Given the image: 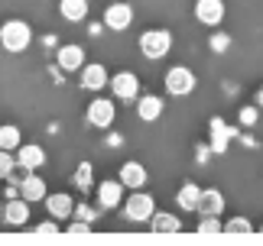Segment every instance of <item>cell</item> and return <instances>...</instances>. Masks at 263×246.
Masks as SVG:
<instances>
[{
	"mask_svg": "<svg viewBox=\"0 0 263 246\" xmlns=\"http://www.w3.org/2000/svg\"><path fill=\"white\" fill-rule=\"evenodd\" d=\"M130 23H134V7H130V4H110L104 10V26L114 29V33L130 29Z\"/></svg>",
	"mask_w": 263,
	"mask_h": 246,
	"instance_id": "8",
	"label": "cell"
},
{
	"mask_svg": "<svg viewBox=\"0 0 263 246\" xmlns=\"http://www.w3.org/2000/svg\"><path fill=\"white\" fill-rule=\"evenodd\" d=\"M163 85H166V91H169L173 97H189L192 91L198 88V78H195V71H192V68H185V65H173V68L166 71Z\"/></svg>",
	"mask_w": 263,
	"mask_h": 246,
	"instance_id": "4",
	"label": "cell"
},
{
	"mask_svg": "<svg viewBox=\"0 0 263 246\" xmlns=\"http://www.w3.org/2000/svg\"><path fill=\"white\" fill-rule=\"evenodd\" d=\"M88 123L91 127H98V130H107L110 123H114V117H117V110H114V100L110 97H95L88 104Z\"/></svg>",
	"mask_w": 263,
	"mask_h": 246,
	"instance_id": "5",
	"label": "cell"
},
{
	"mask_svg": "<svg viewBox=\"0 0 263 246\" xmlns=\"http://www.w3.org/2000/svg\"><path fill=\"white\" fill-rule=\"evenodd\" d=\"M68 230H72V233H88V230H91V223H88L85 217H78V223H72Z\"/></svg>",
	"mask_w": 263,
	"mask_h": 246,
	"instance_id": "31",
	"label": "cell"
},
{
	"mask_svg": "<svg viewBox=\"0 0 263 246\" xmlns=\"http://www.w3.org/2000/svg\"><path fill=\"white\" fill-rule=\"evenodd\" d=\"M156 214V201H153V194H146L143 188H137L130 198H124V217L130 223H143L149 220Z\"/></svg>",
	"mask_w": 263,
	"mask_h": 246,
	"instance_id": "3",
	"label": "cell"
},
{
	"mask_svg": "<svg viewBox=\"0 0 263 246\" xmlns=\"http://www.w3.org/2000/svg\"><path fill=\"white\" fill-rule=\"evenodd\" d=\"M110 91H114V97H120V100H137L140 78L134 75V71H117V75L110 78Z\"/></svg>",
	"mask_w": 263,
	"mask_h": 246,
	"instance_id": "7",
	"label": "cell"
},
{
	"mask_svg": "<svg viewBox=\"0 0 263 246\" xmlns=\"http://www.w3.org/2000/svg\"><path fill=\"white\" fill-rule=\"evenodd\" d=\"M137 46H140V52H143V58L159 61L163 55H169V49H173V33H169V29H146Z\"/></svg>",
	"mask_w": 263,
	"mask_h": 246,
	"instance_id": "2",
	"label": "cell"
},
{
	"mask_svg": "<svg viewBox=\"0 0 263 246\" xmlns=\"http://www.w3.org/2000/svg\"><path fill=\"white\" fill-rule=\"evenodd\" d=\"M257 107H260V110H263V88H260V91H257Z\"/></svg>",
	"mask_w": 263,
	"mask_h": 246,
	"instance_id": "32",
	"label": "cell"
},
{
	"mask_svg": "<svg viewBox=\"0 0 263 246\" xmlns=\"http://www.w3.org/2000/svg\"><path fill=\"white\" fill-rule=\"evenodd\" d=\"M43 162H46V149L36 146V142H26V146L16 149V166L23 169V172H36Z\"/></svg>",
	"mask_w": 263,
	"mask_h": 246,
	"instance_id": "14",
	"label": "cell"
},
{
	"mask_svg": "<svg viewBox=\"0 0 263 246\" xmlns=\"http://www.w3.org/2000/svg\"><path fill=\"white\" fill-rule=\"evenodd\" d=\"M198 198H201V188H198L195 181L182 184L179 194H176V201H179V208H182V211H195V208H198Z\"/></svg>",
	"mask_w": 263,
	"mask_h": 246,
	"instance_id": "22",
	"label": "cell"
},
{
	"mask_svg": "<svg viewBox=\"0 0 263 246\" xmlns=\"http://www.w3.org/2000/svg\"><path fill=\"white\" fill-rule=\"evenodd\" d=\"M120 181H124L130 191L143 188L146 184V169L140 166V162H124V166H120Z\"/></svg>",
	"mask_w": 263,
	"mask_h": 246,
	"instance_id": "18",
	"label": "cell"
},
{
	"mask_svg": "<svg viewBox=\"0 0 263 246\" xmlns=\"http://www.w3.org/2000/svg\"><path fill=\"white\" fill-rule=\"evenodd\" d=\"M4 223L7 227H26L29 223V201L23 194H16L4 204Z\"/></svg>",
	"mask_w": 263,
	"mask_h": 246,
	"instance_id": "9",
	"label": "cell"
},
{
	"mask_svg": "<svg viewBox=\"0 0 263 246\" xmlns=\"http://www.w3.org/2000/svg\"><path fill=\"white\" fill-rule=\"evenodd\" d=\"M260 230H263V227H260Z\"/></svg>",
	"mask_w": 263,
	"mask_h": 246,
	"instance_id": "33",
	"label": "cell"
},
{
	"mask_svg": "<svg viewBox=\"0 0 263 246\" xmlns=\"http://www.w3.org/2000/svg\"><path fill=\"white\" fill-rule=\"evenodd\" d=\"M46 211H49V217H55V220H68V217L75 214V201H72V194H65V191L46 194Z\"/></svg>",
	"mask_w": 263,
	"mask_h": 246,
	"instance_id": "12",
	"label": "cell"
},
{
	"mask_svg": "<svg viewBox=\"0 0 263 246\" xmlns=\"http://www.w3.org/2000/svg\"><path fill=\"white\" fill-rule=\"evenodd\" d=\"M137 117L143 123H156L163 117V97L159 94H140L137 97Z\"/></svg>",
	"mask_w": 263,
	"mask_h": 246,
	"instance_id": "15",
	"label": "cell"
},
{
	"mask_svg": "<svg viewBox=\"0 0 263 246\" xmlns=\"http://www.w3.org/2000/svg\"><path fill=\"white\" fill-rule=\"evenodd\" d=\"M20 146H23V133H20V127H0V149H10L16 152Z\"/></svg>",
	"mask_w": 263,
	"mask_h": 246,
	"instance_id": "23",
	"label": "cell"
},
{
	"mask_svg": "<svg viewBox=\"0 0 263 246\" xmlns=\"http://www.w3.org/2000/svg\"><path fill=\"white\" fill-rule=\"evenodd\" d=\"M208 43H211V49H215V52H228V46H231V36H228V33H215V36L208 39Z\"/></svg>",
	"mask_w": 263,
	"mask_h": 246,
	"instance_id": "30",
	"label": "cell"
},
{
	"mask_svg": "<svg viewBox=\"0 0 263 246\" xmlns=\"http://www.w3.org/2000/svg\"><path fill=\"white\" fill-rule=\"evenodd\" d=\"M124 188H127V184L120 181V178H107V181H101V184H98V204H101L104 211L120 208V204H124Z\"/></svg>",
	"mask_w": 263,
	"mask_h": 246,
	"instance_id": "6",
	"label": "cell"
},
{
	"mask_svg": "<svg viewBox=\"0 0 263 246\" xmlns=\"http://www.w3.org/2000/svg\"><path fill=\"white\" fill-rule=\"evenodd\" d=\"M88 0H59V13H62L68 23H85L88 19Z\"/></svg>",
	"mask_w": 263,
	"mask_h": 246,
	"instance_id": "19",
	"label": "cell"
},
{
	"mask_svg": "<svg viewBox=\"0 0 263 246\" xmlns=\"http://www.w3.org/2000/svg\"><path fill=\"white\" fill-rule=\"evenodd\" d=\"M33 233H43V237H52V233H59L55 217H49V220H43V223H33Z\"/></svg>",
	"mask_w": 263,
	"mask_h": 246,
	"instance_id": "28",
	"label": "cell"
},
{
	"mask_svg": "<svg viewBox=\"0 0 263 246\" xmlns=\"http://www.w3.org/2000/svg\"><path fill=\"white\" fill-rule=\"evenodd\" d=\"M201 217H221V211H224V194H221L218 188H208L201 191L198 198V208H195Z\"/></svg>",
	"mask_w": 263,
	"mask_h": 246,
	"instance_id": "16",
	"label": "cell"
},
{
	"mask_svg": "<svg viewBox=\"0 0 263 246\" xmlns=\"http://www.w3.org/2000/svg\"><path fill=\"white\" fill-rule=\"evenodd\" d=\"M263 114L260 107H240V114H237V120H240V127H254L257 123V117Z\"/></svg>",
	"mask_w": 263,
	"mask_h": 246,
	"instance_id": "26",
	"label": "cell"
},
{
	"mask_svg": "<svg viewBox=\"0 0 263 246\" xmlns=\"http://www.w3.org/2000/svg\"><path fill=\"white\" fill-rule=\"evenodd\" d=\"M231 136H234V130H231L221 117L211 120V149H215V152H224L228 142H231Z\"/></svg>",
	"mask_w": 263,
	"mask_h": 246,
	"instance_id": "20",
	"label": "cell"
},
{
	"mask_svg": "<svg viewBox=\"0 0 263 246\" xmlns=\"http://www.w3.org/2000/svg\"><path fill=\"white\" fill-rule=\"evenodd\" d=\"M13 169H20L16 166V156L10 149H0V178H10V175H13Z\"/></svg>",
	"mask_w": 263,
	"mask_h": 246,
	"instance_id": "24",
	"label": "cell"
},
{
	"mask_svg": "<svg viewBox=\"0 0 263 246\" xmlns=\"http://www.w3.org/2000/svg\"><path fill=\"white\" fill-rule=\"evenodd\" d=\"M224 230H228V233H250L254 227H250L247 217H231V220L224 223Z\"/></svg>",
	"mask_w": 263,
	"mask_h": 246,
	"instance_id": "25",
	"label": "cell"
},
{
	"mask_svg": "<svg viewBox=\"0 0 263 246\" xmlns=\"http://www.w3.org/2000/svg\"><path fill=\"white\" fill-rule=\"evenodd\" d=\"M78 75H82V88H85V91H101V88L110 85L107 68L101 65V61H88V65L78 71Z\"/></svg>",
	"mask_w": 263,
	"mask_h": 246,
	"instance_id": "13",
	"label": "cell"
},
{
	"mask_svg": "<svg viewBox=\"0 0 263 246\" xmlns=\"http://www.w3.org/2000/svg\"><path fill=\"white\" fill-rule=\"evenodd\" d=\"M29 43H33V29L26 19H7L0 26V46L7 52H23V49H29Z\"/></svg>",
	"mask_w": 263,
	"mask_h": 246,
	"instance_id": "1",
	"label": "cell"
},
{
	"mask_svg": "<svg viewBox=\"0 0 263 246\" xmlns=\"http://www.w3.org/2000/svg\"><path fill=\"white\" fill-rule=\"evenodd\" d=\"M149 227H153L156 233H179V230H182V220L176 217V214H163V211H156L153 217H149Z\"/></svg>",
	"mask_w": 263,
	"mask_h": 246,
	"instance_id": "21",
	"label": "cell"
},
{
	"mask_svg": "<svg viewBox=\"0 0 263 246\" xmlns=\"http://www.w3.org/2000/svg\"><path fill=\"white\" fill-rule=\"evenodd\" d=\"M195 19L205 26H221L224 19V0H195Z\"/></svg>",
	"mask_w": 263,
	"mask_h": 246,
	"instance_id": "10",
	"label": "cell"
},
{
	"mask_svg": "<svg viewBox=\"0 0 263 246\" xmlns=\"http://www.w3.org/2000/svg\"><path fill=\"white\" fill-rule=\"evenodd\" d=\"M55 61H59L62 71H82L85 68V49L78 43H65V46H59Z\"/></svg>",
	"mask_w": 263,
	"mask_h": 246,
	"instance_id": "11",
	"label": "cell"
},
{
	"mask_svg": "<svg viewBox=\"0 0 263 246\" xmlns=\"http://www.w3.org/2000/svg\"><path fill=\"white\" fill-rule=\"evenodd\" d=\"M75 181H78V188H88L91 184V166L88 162H82V166L75 169Z\"/></svg>",
	"mask_w": 263,
	"mask_h": 246,
	"instance_id": "29",
	"label": "cell"
},
{
	"mask_svg": "<svg viewBox=\"0 0 263 246\" xmlns=\"http://www.w3.org/2000/svg\"><path fill=\"white\" fill-rule=\"evenodd\" d=\"M20 194H23L26 201H46V181L39 178V175H33V172H26L23 178H20Z\"/></svg>",
	"mask_w": 263,
	"mask_h": 246,
	"instance_id": "17",
	"label": "cell"
},
{
	"mask_svg": "<svg viewBox=\"0 0 263 246\" xmlns=\"http://www.w3.org/2000/svg\"><path fill=\"white\" fill-rule=\"evenodd\" d=\"M221 230H224L221 217H201V223H198V233H221Z\"/></svg>",
	"mask_w": 263,
	"mask_h": 246,
	"instance_id": "27",
	"label": "cell"
}]
</instances>
